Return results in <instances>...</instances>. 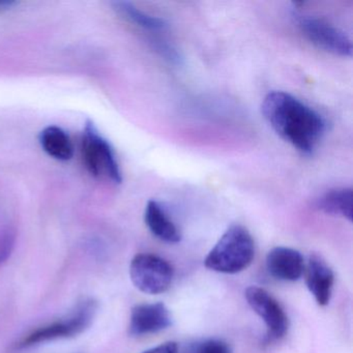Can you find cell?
I'll use <instances>...</instances> for the list:
<instances>
[{
	"instance_id": "cell-1",
	"label": "cell",
	"mask_w": 353,
	"mask_h": 353,
	"mask_svg": "<svg viewBox=\"0 0 353 353\" xmlns=\"http://www.w3.org/2000/svg\"><path fill=\"white\" fill-rule=\"evenodd\" d=\"M261 110L272 129L303 154H313L323 137L326 128L323 117L288 92H268Z\"/></svg>"
},
{
	"instance_id": "cell-2",
	"label": "cell",
	"mask_w": 353,
	"mask_h": 353,
	"mask_svg": "<svg viewBox=\"0 0 353 353\" xmlns=\"http://www.w3.org/2000/svg\"><path fill=\"white\" fill-rule=\"evenodd\" d=\"M255 256V243L247 228L233 225L227 229L204 260L208 270L234 274L249 268Z\"/></svg>"
},
{
	"instance_id": "cell-3",
	"label": "cell",
	"mask_w": 353,
	"mask_h": 353,
	"mask_svg": "<svg viewBox=\"0 0 353 353\" xmlns=\"http://www.w3.org/2000/svg\"><path fill=\"white\" fill-rule=\"evenodd\" d=\"M81 154L86 170L94 179L113 183L123 181L121 167L112 146L92 121H86L82 132Z\"/></svg>"
},
{
	"instance_id": "cell-4",
	"label": "cell",
	"mask_w": 353,
	"mask_h": 353,
	"mask_svg": "<svg viewBox=\"0 0 353 353\" xmlns=\"http://www.w3.org/2000/svg\"><path fill=\"white\" fill-rule=\"evenodd\" d=\"M97 305L94 301H85L69 317L57 320L42 327L37 328L28 334L18 345V348L26 349L43 343L63 339L73 338L88 330L96 315Z\"/></svg>"
},
{
	"instance_id": "cell-5",
	"label": "cell",
	"mask_w": 353,
	"mask_h": 353,
	"mask_svg": "<svg viewBox=\"0 0 353 353\" xmlns=\"http://www.w3.org/2000/svg\"><path fill=\"white\" fill-rule=\"evenodd\" d=\"M174 270L162 257L154 254H138L130 264V276L134 286L146 294L166 292L172 284Z\"/></svg>"
},
{
	"instance_id": "cell-6",
	"label": "cell",
	"mask_w": 353,
	"mask_h": 353,
	"mask_svg": "<svg viewBox=\"0 0 353 353\" xmlns=\"http://www.w3.org/2000/svg\"><path fill=\"white\" fill-rule=\"evenodd\" d=\"M293 18L301 34L318 48L339 57L352 54V43L340 28L321 18L299 12L293 13Z\"/></svg>"
},
{
	"instance_id": "cell-7",
	"label": "cell",
	"mask_w": 353,
	"mask_h": 353,
	"mask_svg": "<svg viewBox=\"0 0 353 353\" xmlns=\"http://www.w3.org/2000/svg\"><path fill=\"white\" fill-rule=\"evenodd\" d=\"M245 299L251 309L263 320L270 339L279 340L288 332L289 320L278 301L265 289L257 286L247 288Z\"/></svg>"
},
{
	"instance_id": "cell-8",
	"label": "cell",
	"mask_w": 353,
	"mask_h": 353,
	"mask_svg": "<svg viewBox=\"0 0 353 353\" xmlns=\"http://www.w3.org/2000/svg\"><path fill=\"white\" fill-rule=\"evenodd\" d=\"M172 323L170 311L162 303H141L132 309L129 332L142 336L166 330Z\"/></svg>"
},
{
	"instance_id": "cell-9",
	"label": "cell",
	"mask_w": 353,
	"mask_h": 353,
	"mask_svg": "<svg viewBox=\"0 0 353 353\" xmlns=\"http://www.w3.org/2000/svg\"><path fill=\"white\" fill-rule=\"evenodd\" d=\"M305 285L318 305H328L334 288V274L327 263L317 255L310 256L305 264Z\"/></svg>"
},
{
	"instance_id": "cell-10",
	"label": "cell",
	"mask_w": 353,
	"mask_h": 353,
	"mask_svg": "<svg viewBox=\"0 0 353 353\" xmlns=\"http://www.w3.org/2000/svg\"><path fill=\"white\" fill-rule=\"evenodd\" d=\"M305 260L296 250L286 247L274 248L266 256V268L274 278L295 282L303 276Z\"/></svg>"
},
{
	"instance_id": "cell-11",
	"label": "cell",
	"mask_w": 353,
	"mask_h": 353,
	"mask_svg": "<svg viewBox=\"0 0 353 353\" xmlns=\"http://www.w3.org/2000/svg\"><path fill=\"white\" fill-rule=\"evenodd\" d=\"M144 219L150 232L161 241L169 243L181 241V235L179 228L156 200H150L146 204Z\"/></svg>"
},
{
	"instance_id": "cell-12",
	"label": "cell",
	"mask_w": 353,
	"mask_h": 353,
	"mask_svg": "<svg viewBox=\"0 0 353 353\" xmlns=\"http://www.w3.org/2000/svg\"><path fill=\"white\" fill-rule=\"evenodd\" d=\"M42 150L54 160L67 162L74 157V145L69 134L57 125L45 128L39 136Z\"/></svg>"
},
{
	"instance_id": "cell-13",
	"label": "cell",
	"mask_w": 353,
	"mask_h": 353,
	"mask_svg": "<svg viewBox=\"0 0 353 353\" xmlns=\"http://www.w3.org/2000/svg\"><path fill=\"white\" fill-rule=\"evenodd\" d=\"M316 206L325 214L352 221V190L350 188L330 190L318 199Z\"/></svg>"
},
{
	"instance_id": "cell-14",
	"label": "cell",
	"mask_w": 353,
	"mask_h": 353,
	"mask_svg": "<svg viewBox=\"0 0 353 353\" xmlns=\"http://www.w3.org/2000/svg\"><path fill=\"white\" fill-rule=\"evenodd\" d=\"M113 8L123 19L143 30L158 32L166 28V21L164 19L144 13L128 1H115L113 3Z\"/></svg>"
},
{
	"instance_id": "cell-15",
	"label": "cell",
	"mask_w": 353,
	"mask_h": 353,
	"mask_svg": "<svg viewBox=\"0 0 353 353\" xmlns=\"http://www.w3.org/2000/svg\"><path fill=\"white\" fill-rule=\"evenodd\" d=\"M196 353H232L230 346L226 342L218 339L205 341L198 347Z\"/></svg>"
},
{
	"instance_id": "cell-16",
	"label": "cell",
	"mask_w": 353,
	"mask_h": 353,
	"mask_svg": "<svg viewBox=\"0 0 353 353\" xmlns=\"http://www.w3.org/2000/svg\"><path fill=\"white\" fill-rule=\"evenodd\" d=\"M143 353H179V346L175 342H167L148 349Z\"/></svg>"
},
{
	"instance_id": "cell-17",
	"label": "cell",
	"mask_w": 353,
	"mask_h": 353,
	"mask_svg": "<svg viewBox=\"0 0 353 353\" xmlns=\"http://www.w3.org/2000/svg\"><path fill=\"white\" fill-rule=\"evenodd\" d=\"M18 3H17L15 0H0V13L13 9Z\"/></svg>"
}]
</instances>
